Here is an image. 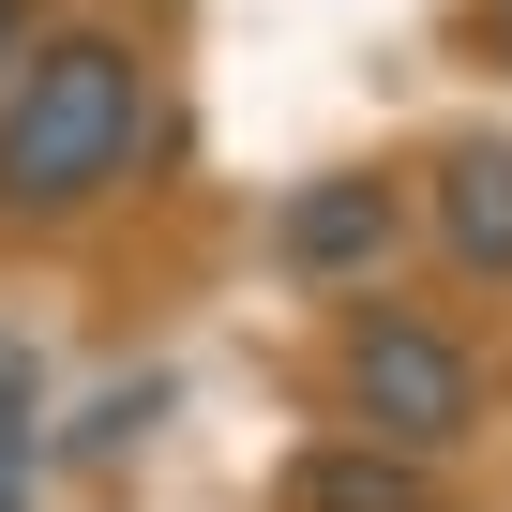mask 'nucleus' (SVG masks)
<instances>
[{
  "mask_svg": "<svg viewBox=\"0 0 512 512\" xmlns=\"http://www.w3.org/2000/svg\"><path fill=\"white\" fill-rule=\"evenodd\" d=\"M136 151H151V61L121 31H61L16 61V91H0V211L16 226L91 211L106 181H136Z\"/></svg>",
  "mask_w": 512,
  "mask_h": 512,
  "instance_id": "1",
  "label": "nucleus"
},
{
  "mask_svg": "<svg viewBox=\"0 0 512 512\" xmlns=\"http://www.w3.org/2000/svg\"><path fill=\"white\" fill-rule=\"evenodd\" d=\"M347 407H362V437H392V452H452V437L482 422V362H467L437 317H362V332H347Z\"/></svg>",
  "mask_w": 512,
  "mask_h": 512,
  "instance_id": "2",
  "label": "nucleus"
},
{
  "mask_svg": "<svg viewBox=\"0 0 512 512\" xmlns=\"http://www.w3.org/2000/svg\"><path fill=\"white\" fill-rule=\"evenodd\" d=\"M392 181H302L287 211H272V256H287V272H317V287H347V272H377V256H392Z\"/></svg>",
  "mask_w": 512,
  "mask_h": 512,
  "instance_id": "3",
  "label": "nucleus"
},
{
  "mask_svg": "<svg viewBox=\"0 0 512 512\" xmlns=\"http://www.w3.org/2000/svg\"><path fill=\"white\" fill-rule=\"evenodd\" d=\"M287 512H437V482H422V452H392V437H332V452L287 467Z\"/></svg>",
  "mask_w": 512,
  "mask_h": 512,
  "instance_id": "4",
  "label": "nucleus"
},
{
  "mask_svg": "<svg viewBox=\"0 0 512 512\" xmlns=\"http://www.w3.org/2000/svg\"><path fill=\"white\" fill-rule=\"evenodd\" d=\"M437 241L467 256V272L512 287V136H467V151L437 166Z\"/></svg>",
  "mask_w": 512,
  "mask_h": 512,
  "instance_id": "5",
  "label": "nucleus"
},
{
  "mask_svg": "<svg viewBox=\"0 0 512 512\" xmlns=\"http://www.w3.org/2000/svg\"><path fill=\"white\" fill-rule=\"evenodd\" d=\"M0 512H46V377H31V347H0Z\"/></svg>",
  "mask_w": 512,
  "mask_h": 512,
  "instance_id": "6",
  "label": "nucleus"
},
{
  "mask_svg": "<svg viewBox=\"0 0 512 512\" xmlns=\"http://www.w3.org/2000/svg\"><path fill=\"white\" fill-rule=\"evenodd\" d=\"M16 61H31V0H0V91H16Z\"/></svg>",
  "mask_w": 512,
  "mask_h": 512,
  "instance_id": "7",
  "label": "nucleus"
},
{
  "mask_svg": "<svg viewBox=\"0 0 512 512\" xmlns=\"http://www.w3.org/2000/svg\"><path fill=\"white\" fill-rule=\"evenodd\" d=\"M497 31H512V0H497Z\"/></svg>",
  "mask_w": 512,
  "mask_h": 512,
  "instance_id": "8",
  "label": "nucleus"
}]
</instances>
